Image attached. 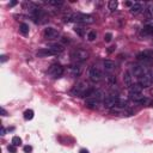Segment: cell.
Here are the masks:
<instances>
[{"mask_svg": "<svg viewBox=\"0 0 153 153\" xmlns=\"http://www.w3.org/2000/svg\"><path fill=\"white\" fill-rule=\"evenodd\" d=\"M94 91V89L90 88L89 84L86 82H79L78 84L74 85V88L72 89V95L78 96V97H86L88 98L91 92Z\"/></svg>", "mask_w": 153, "mask_h": 153, "instance_id": "obj_1", "label": "cell"}, {"mask_svg": "<svg viewBox=\"0 0 153 153\" xmlns=\"http://www.w3.org/2000/svg\"><path fill=\"white\" fill-rule=\"evenodd\" d=\"M0 60H1V62H5L6 60H7V56H6V55H1V56H0Z\"/></svg>", "mask_w": 153, "mask_h": 153, "instance_id": "obj_32", "label": "cell"}, {"mask_svg": "<svg viewBox=\"0 0 153 153\" xmlns=\"http://www.w3.org/2000/svg\"><path fill=\"white\" fill-rule=\"evenodd\" d=\"M141 10H142L141 3H134V4H133V6L130 7V13H133V15H138V13L140 12Z\"/></svg>", "mask_w": 153, "mask_h": 153, "instance_id": "obj_19", "label": "cell"}, {"mask_svg": "<svg viewBox=\"0 0 153 153\" xmlns=\"http://www.w3.org/2000/svg\"><path fill=\"white\" fill-rule=\"evenodd\" d=\"M5 133H6V129H5L4 127H1V135H3V136L5 135Z\"/></svg>", "mask_w": 153, "mask_h": 153, "instance_id": "obj_36", "label": "cell"}, {"mask_svg": "<svg viewBox=\"0 0 153 153\" xmlns=\"http://www.w3.org/2000/svg\"><path fill=\"white\" fill-rule=\"evenodd\" d=\"M141 34L145 35V36H150V35H153V26L151 25H145L142 30H141Z\"/></svg>", "mask_w": 153, "mask_h": 153, "instance_id": "obj_20", "label": "cell"}, {"mask_svg": "<svg viewBox=\"0 0 153 153\" xmlns=\"http://www.w3.org/2000/svg\"><path fill=\"white\" fill-rule=\"evenodd\" d=\"M151 12H152V13H153V7H152V10H151Z\"/></svg>", "mask_w": 153, "mask_h": 153, "instance_id": "obj_39", "label": "cell"}, {"mask_svg": "<svg viewBox=\"0 0 153 153\" xmlns=\"http://www.w3.org/2000/svg\"><path fill=\"white\" fill-rule=\"evenodd\" d=\"M79 153H89V151L86 150V148H82L80 151H79Z\"/></svg>", "mask_w": 153, "mask_h": 153, "instance_id": "obj_35", "label": "cell"}, {"mask_svg": "<svg viewBox=\"0 0 153 153\" xmlns=\"http://www.w3.org/2000/svg\"><path fill=\"white\" fill-rule=\"evenodd\" d=\"M106 80H108L110 84H116V78L114 75H108L106 77Z\"/></svg>", "mask_w": 153, "mask_h": 153, "instance_id": "obj_27", "label": "cell"}, {"mask_svg": "<svg viewBox=\"0 0 153 153\" xmlns=\"http://www.w3.org/2000/svg\"><path fill=\"white\" fill-rule=\"evenodd\" d=\"M85 104H86V106H89V108H91V109H97L99 102L97 101V99H95V98L89 97V98H86Z\"/></svg>", "mask_w": 153, "mask_h": 153, "instance_id": "obj_13", "label": "cell"}, {"mask_svg": "<svg viewBox=\"0 0 153 153\" xmlns=\"http://www.w3.org/2000/svg\"><path fill=\"white\" fill-rule=\"evenodd\" d=\"M43 36L47 39H55V38H59L60 32L54 28H47V29H44Z\"/></svg>", "mask_w": 153, "mask_h": 153, "instance_id": "obj_10", "label": "cell"}, {"mask_svg": "<svg viewBox=\"0 0 153 153\" xmlns=\"http://www.w3.org/2000/svg\"><path fill=\"white\" fill-rule=\"evenodd\" d=\"M50 5H54V6H61L63 5V1H53V0H50V1H48Z\"/></svg>", "mask_w": 153, "mask_h": 153, "instance_id": "obj_29", "label": "cell"}, {"mask_svg": "<svg viewBox=\"0 0 153 153\" xmlns=\"http://www.w3.org/2000/svg\"><path fill=\"white\" fill-rule=\"evenodd\" d=\"M114 49H115V47H110V48L108 49V51H109V53H111V51H114Z\"/></svg>", "mask_w": 153, "mask_h": 153, "instance_id": "obj_37", "label": "cell"}, {"mask_svg": "<svg viewBox=\"0 0 153 153\" xmlns=\"http://www.w3.org/2000/svg\"><path fill=\"white\" fill-rule=\"evenodd\" d=\"M71 59H72V61H74L77 63L83 62V61H85V60L89 59V53L86 50H84V49L78 48V49H74L71 53Z\"/></svg>", "mask_w": 153, "mask_h": 153, "instance_id": "obj_2", "label": "cell"}, {"mask_svg": "<svg viewBox=\"0 0 153 153\" xmlns=\"http://www.w3.org/2000/svg\"><path fill=\"white\" fill-rule=\"evenodd\" d=\"M24 152L25 153H31L32 152V147H31V146H29V145L24 146Z\"/></svg>", "mask_w": 153, "mask_h": 153, "instance_id": "obj_30", "label": "cell"}, {"mask_svg": "<svg viewBox=\"0 0 153 153\" xmlns=\"http://www.w3.org/2000/svg\"><path fill=\"white\" fill-rule=\"evenodd\" d=\"M139 84L142 86V89L150 88V86L153 84V74H152L151 72L146 73L145 75H142L141 78H139Z\"/></svg>", "mask_w": 153, "mask_h": 153, "instance_id": "obj_6", "label": "cell"}, {"mask_svg": "<svg viewBox=\"0 0 153 153\" xmlns=\"http://www.w3.org/2000/svg\"><path fill=\"white\" fill-rule=\"evenodd\" d=\"M145 51H146V54L153 60V50H145Z\"/></svg>", "mask_w": 153, "mask_h": 153, "instance_id": "obj_31", "label": "cell"}, {"mask_svg": "<svg viewBox=\"0 0 153 153\" xmlns=\"http://www.w3.org/2000/svg\"><path fill=\"white\" fill-rule=\"evenodd\" d=\"M117 5H118L117 0H110V1H109V10L111 12H114L117 9Z\"/></svg>", "mask_w": 153, "mask_h": 153, "instance_id": "obj_23", "label": "cell"}, {"mask_svg": "<svg viewBox=\"0 0 153 153\" xmlns=\"http://www.w3.org/2000/svg\"><path fill=\"white\" fill-rule=\"evenodd\" d=\"M150 71L147 69V67H145V66H134L133 67V74L138 78H141L142 75H145L146 73H148Z\"/></svg>", "mask_w": 153, "mask_h": 153, "instance_id": "obj_11", "label": "cell"}, {"mask_svg": "<svg viewBox=\"0 0 153 153\" xmlns=\"http://www.w3.org/2000/svg\"><path fill=\"white\" fill-rule=\"evenodd\" d=\"M34 115H35V112H34V110H31V109L24 111V118L26 120V121H30V120L34 118Z\"/></svg>", "mask_w": 153, "mask_h": 153, "instance_id": "obj_22", "label": "cell"}, {"mask_svg": "<svg viewBox=\"0 0 153 153\" xmlns=\"http://www.w3.org/2000/svg\"><path fill=\"white\" fill-rule=\"evenodd\" d=\"M15 5H17V1H12V3H10V6H15Z\"/></svg>", "mask_w": 153, "mask_h": 153, "instance_id": "obj_38", "label": "cell"}, {"mask_svg": "<svg viewBox=\"0 0 153 153\" xmlns=\"http://www.w3.org/2000/svg\"><path fill=\"white\" fill-rule=\"evenodd\" d=\"M69 73H71V75H73V77H78L82 73V67L80 66H78V65H73V66L69 67Z\"/></svg>", "mask_w": 153, "mask_h": 153, "instance_id": "obj_16", "label": "cell"}, {"mask_svg": "<svg viewBox=\"0 0 153 153\" xmlns=\"http://www.w3.org/2000/svg\"><path fill=\"white\" fill-rule=\"evenodd\" d=\"M129 98L134 103H138V104H148L150 102V99L147 97L142 96L141 94H129Z\"/></svg>", "mask_w": 153, "mask_h": 153, "instance_id": "obj_8", "label": "cell"}, {"mask_svg": "<svg viewBox=\"0 0 153 153\" xmlns=\"http://www.w3.org/2000/svg\"><path fill=\"white\" fill-rule=\"evenodd\" d=\"M142 91V86L140 84H133L129 88V94H141Z\"/></svg>", "mask_w": 153, "mask_h": 153, "instance_id": "obj_18", "label": "cell"}, {"mask_svg": "<svg viewBox=\"0 0 153 153\" xmlns=\"http://www.w3.org/2000/svg\"><path fill=\"white\" fill-rule=\"evenodd\" d=\"M123 82H124V85L127 86L128 89L133 85L132 84V74H130V72H128V71L124 72V74H123Z\"/></svg>", "mask_w": 153, "mask_h": 153, "instance_id": "obj_17", "label": "cell"}, {"mask_svg": "<svg viewBox=\"0 0 153 153\" xmlns=\"http://www.w3.org/2000/svg\"><path fill=\"white\" fill-rule=\"evenodd\" d=\"M118 99H120V98H118L116 95H109V96H106V97L104 98L103 104H104L105 108H108V109H112V108H114V106L117 104Z\"/></svg>", "mask_w": 153, "mask_h": 153, "instance_id": "obj_7", "label": "cell"}, {"mask_svg": "<svg viewBox=\"0 0 153 153\" xmlns=\"http://www.w3.org/2000/svg\"><path fill=\"white\" fill-rule=\"evenodd\" d=\"M96 38H97L96 31H89V34H88V39L89 41H95Z\"/></svg>", "mask_w": 153, "mask_h": 153, "instance_id": "obj_25", "label": "cell"}, {"mask_svg": "<svg viewBox=\"0 0 153 153\" xmlns=\"http://www.w3.org/2000/svg\"><path fill=\"white\" fill-rule=\"evenodd\" d=\"M1 114H3V116H6L7 115V111H6L4 108H1Z\"/></svg>", "mask_w": 153, "mask_h": 153, "instance_id": "obj_33", "label": "cell"}, {"mask_svg": "<svg viewBox=\"0 0 153 153\" xmlns=\"http://www.w3.org/2000/svg\"><path fill=\"white\" fill-rule=\"evenodd\" d=\"M12 144L15 146H21L22 145V139L19 136H13L12 138Z\"/></svg>", "mask_w": 153, "mask_h": 153, "instance_id": "obj_24", "label": "cell"}, {"mask_svg": "<svg viewBox=\"0 0 153 153\" xmlns=\"http://www.w3.org/2000/svg\"><path fill=\"white\" fill-rule=\"evenodd\" d=\"M72 22L83 23V24H92L95 22V18L90 15H85V13H75V15H72Z\"/></svg>", "mask_w": 153, "mask_h": 153, "instance_id": "obj_3", "label": "cell"}, {"mask_svg": "<svg viewBox=\"0 0 153 153\" xmlns=\"http://www.w3.org/2000/svg\"><path fill=\"white\" fill-rule=\"evenodd\" d=\"M89 77H90V80L94 82V83H99L103 79V74L102 72L99 71L97 67H92L90 68V72H89Z\"/></svg>", "mask_w": 153, "mask_h": 153, "instance_id": "obj_5", "label": "cell"}, {"mask_svg": "<svg viewBox=\"0 0 153 153\" xmlns=\"http://www.w3.org/2000/svg\"><path fill=\"white\" fill-rule=\"evenodd\" d=\"M136 59L139 60V61H142L144 63H146V62H151V61H152V59H151L147 54H146V51H140V53H138Z\"/></svg>", "mask_w": 153, "mask_h": 153, "instance_id": "obj_15", "label": "cell"}, {"mask_svg": "<svg viewBox=\"0 0 153 153\" xmlns=\"http://www.w3.org/2000/svg\"><path fill=\"white\" fill-rule=\"evenodd\" d=\"M19 31H21V34L26 36L29 34V25L25 24V23H22L21 25H19Z\"/></svg>", "mask_w": 153, "mask_h": 153, "instance_id": "obj_21", "label": "cell"}, {"mask_svg": "<svg viewBox=\"0 0 153 153\" xmlns=\"http://www.w3.org/2000/svg\"><path fill=\"white\" fill-rule=\"evenodd\" d=\"M63 67L61 65H59V63H54V65H51L50 67L48 68V74L51 77V78H59V77H61L63 74Z\"/></svg>", "mask_w": 153, "mask_h": 153, "instance_id": "obj_4", "label": "cell"}, {"mask_svg": "<svg viewBox=\"0 0 153 153\" xmlns=\"http://www.w3.org/2000/svg\"><path fill=\"white\" fill-rule=\"evenodd\" d=\"M103 66H104V69L106 72H112L116 67L115 62L111 61V60H105V61H103Z\"/></svg>", "mask_w": 153, "mask_h": 153, "instance_id": "obj_14", "label": "cell"}, {"mask_svg": "<svg viewBox=\"0 0 153 153\" xmlns=\"http://www.w3.org/2000/svg\"><path fill=\"white\" fill-rule=\"evenodd\" d=\"M59 53L56 50H54L51 47H48V48H43V49H39L37 50L36 55L38 57H47V56H51V55H57Z\"/></svg>", "mask_w": 153, "mask_h": 153, "instance_id": "obj_9", "label": "cell"}, {"mask_svg": "<svg viewBox=\"0 0 153 153\" xmlns=\"http://www.w3.org/2000/svg\"><path fill=\"white\" fill-rule=\"evenodd\" d=\"M7 151H9L10 153H17V146H15L13 144L9 145V146H7Z\"/></svg>", "mask_w": 153, "mask_h": 153, "instance_id": "obj_26", "label": "cell"}, {"mask_svg": "<svg viewBox=\"0 0 153 153\" xmlns=\"http://www.w3.org/2000/svg\"><path fill=\"white\" fill-rule=\"evenodd\" d=\"M89 97H92V98H95V99H97L98 102H102V101H104V94H103V91H101V90H95L94 89V91L91 92V95L89 96ZM88 97V98H89Z\"/></svg>", "mask_w": 153, "mask_h": 153, "instance_id": "obj_12", "label": "cell"}, {"mask_svg": "<svg viewBox=\"0 0 153 153\" xmlns=\"http://www.w3.org/2000/svg\"><path fill=\"white\" fill-rule=\"evenodd\" d=\"M104 39H105V42H110L111 39H112V34H110V32H108L105 36H104Z\"/></svg>", "mask_w": 153, "mask_h": 153, "instance_id": "obj_28", "label": "cell"}, {"mask_svg": "<svg viewBox=\"0 0 153 153\" xmlns=\"http://www.w3.org/2000/svg\"><path fill=\"white\" fill-rule=\"evenodd\" d=\"M146 25H151V26H153V19H150V21L146 23Z\"/></svg>", "mask_w": 153, "mask_h": 153, "instance_id": "obj_34", "label": "cell"}]
</instances>
